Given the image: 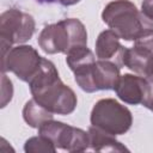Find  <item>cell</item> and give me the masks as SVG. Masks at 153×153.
I'll use <instances>...</instances> for the list:
<instances>
[{
    "mask_svg": "<svg viewBox=\"0 0 153 153\" xmlns=\"http://www.w3.org/2000/svg\"><path fill=\"white\" fill-rule=\"evenodd\" d=\"M121 66L148 78L153 71V32L135 41L131 48H124Z\"/></svg>",
    "mask_w": 153,
    "mask_h": 153,
    "instance_id": "9c48e42d",
    "label": "cell"
},
{
    "mask_svg": "<svg viewBox=\"0 0 153 153\" xmlns=\"http://www.w3.org/2000/svg\"><path fill=\"white\" fill-rule=\"evenodd\" d=\"M38 134L48 137L56 148L67 152H84L90 147L88 133L63 122L49 120L38 128Z\"/></svg>",
    "mask_w": 153,
    "mask_h": 153,
    "instance_id": "8992f818",
    "label": "cell"
},
{
    "mask_svg": "<svg viewBox=\"0 0 153 153\" xmlns=\"http://www.w3.org/2000/svg\"><path fill=\"white\" fill-rule=\"evenodd\" d=\"M24 151L26 153H41V152L54 153L56 151V147L48 137L38 134L37 136H33L26 140L24 145Z\"/></svg>",
    "mask_w": 153,
    "mask_h": 153,
    "instance_id": "9a60e30c",
    "label": "cell"
},
{
    "mask_svg": "<svg viewBox=\"0 0 153 153\" xmlns=\"http://www.w3.org/2000/svg\"><path fill=\"white\" fill-rule=\"evenodd\" d=\"M124 47L120 43V37L111 29L99 33L96 41V55L99 60H109L121 66Z\"/></svg>",
    "mask_w": 153,
    "mask_h": 153,
    "instance_id": "8fae6325",
    "label": "cell"
},
{
    "mask_svg": "<svg viewBox=\"0 0 153 153\" xmlns=\"http://www.w3.org/2000/svg\"><path fill=\"white\" fill-rule=\"evenodd\" d=\"M147 78L134 74H124L120 76L114 90L118 98L124 103L137 105L142 104L147 92Z\"/></svg>",
    "mask_w": 153,
    "mask_h": 153,
    "instance_id": "30bf717a",
    "label": "cell"
},
{
    "mask_svg": "<svg viewBox=\"0 0 153 153\" xmlns=\"http://www.w3.org/2000/svg\"><path fill=\"white\" fill-rule=\"evenodd\" d=\"M66 56V62L74 73V79L79 87L88 93L96 92L97 90L93 82L96 59L93 53L87 48V45H78L71 49Z\"/></svg>",
    "mask_w": 153,
    "mask_h": 153,
    "instance_id": "ba28073f",
    "label": "cell"
},
{
    "mask_svg": "<svg viewBox=\"0 0 153 153\" xmlns=\"http://www.w3.org/2000/svg\"><path fill=\"white\" fill-rule=\"evenodd\" d=\"M91 126L112 135L127 133L133 123L130 110L112 98L98 100L91 111Z\"/></svg>",
    "mask_w": 153,
    "mask_h": 153,
    "instance_id": "277c9868",
    "label": "cell"
},
{
    "mask_svg": "<svg viewBox=\"0 0 153 153\" xmlns=\"http://www.w3.org/2000/svg\"><path fill=\"white\" fill-rule=\"evenodd\" d=\"M43 57L31 45H17L1 56L2 73L12 72L20 80L30 82L38 73Z\"/></svg>",
    "mask_w": 153,
    "mask_h": 153,
    "instance_id": "52a82bcc",
    "label": "cell"
},
{
    "mask_svg": "<svg viewBox=\"0 0 153 153\" xmlns=\"http://www.w3.org/2000/svg\"><path fill=\"white\" fill-rule=\"evenodd\" d=\"M36 1L39 2V4H51V2H54L56 0H36Z\"/></svg>",
    "mask_w": 153,
    "mask_h": 153,
    "instance_id": "ffe728a7",
    "label": "cell"
},
{
    "mask_svg": "<svg viewBox=\"0 0 153 153\" xmlns=\"http://www.w3.org/2000/svg\"><path fill=\"white\" fill-rule=\"evenodd\" d=\"M57 1L63 6H71V5H74L76 2H79L80 0H57Z\"/></svg>",
    "mask_w": 153,
    "mask_h": 153,
    "instance_id": "d6986e66",
    "label": "cell"
},
{
    "mask_svg": "<svg viewBox=\"0 0 153 153\" xmlns=\"http://www.w3.org/2000/svg\"><path fill=\"white\" fill-rule=\"evenodd\" d=\"M1 108H5L7 103L12 99L13 96V87H12V81L7 78L5 73L1 75Z\"/></svg>",
    "mask_w": 153,
    "mask_h": 153,
    "instance_id": "2e32d148",
    "label": "cell"
},
{
    "mask_svg": "<svg viewBox=\"0 0 153 153\" xmlns=\"http://www.w3.org/2000/svg\"><path fill=\"white\" fill-rule=\"evenodd\" d=\"M37 42L47 54H67L74 47L87 44V31L79 19L68 18L44 26Z\"/></svg>",
    "mask_w": 153,
    "mask_h": 153,
    "instance_id": "3957f363",
    "label": "cell"
},
{
    "mask_svg": "<svg viewBox=\"0 0 153 153\" xmlns=\"http://www.w3.org/2000/svg\"><path fill=\"white\" fill-rule=\"evenodd\" d=\"M53 115L49 110L42 106L33 98L27 100L23 109V118L24 121L32 128H39L44 122L53 120Z\"/></svg>",
    "mask_w": 153,
    "mask_h": 153,
    "instance_id": "5bb4252c",
    "label": "cell"
},
{
    "mask_svg": "<svg viewBox=\"0 0 153 153\" xmlns=\"http://www.w3.org/2000/svg\"><path fill=\"white\" fill-rule=\"evenodd\" d=\"M90 147L97 152H124L128 148L115 139V135L100 130L93 126L88 129Z\"/></svg>",
    "mask_w": 153,
    "mask_h": 153,
    "instance_id": "4fadbf2b",
    "label": "cell"
},
{
    "mask_svg": "<svg viewBox=\"0 0 153 153\" xmlns=\"http://www.w3.org/2000/svg\"><path fill=\"white\" fill-rule=\"evenodd\" d=\"M148 78H152V79H153V71H152V73H151V75H149Z\"/></svg>",
    "mask_w": 153,
    "mask_h": 153,
    "instance_id": "44dd1931",
    "label": "cell"
},
{
    "mask_svg": "<svg viewBox=\"0 0 153 153\" xmlns=\"http://www.w3.org/2000/svg\"><path fill=\"white\" fill-rule=\"evenodd\" d=\"M35 19L26 12L10 8L0 16V44L4 56L13 44L25 43L35 32Z\"/></svg>",
    "mask_w": 153,
    "mask_h": 153,
    "instance_id": "5b68a950",
    "label": "cell"
},
{
    "mask_svg": "<svg viewBox=\"0 0 153 153\" xmlns=\"http://www.w3.org/2000/svg\"><path fill=\"white\" fill-rule=\"evenodd\" d=\"M29 86L32 98L51 114L69 115L76 108L74 91L62 82L55 65L48 59L43 57L41 68Z\"/></svg>",
    "mask_w": 153,
    "mask_h": 153,
    "instance_id": "6da1fadb",
    "label": "cell"
},
{
    "mask_svg": "<svg viewBox=\"0 0 153 153\" xmlns=\"http://www.w3.org/2000/svg\"><path fill=\"white\" fill-rule=\"evenodd\" d=\"M147 80H148V86H147V92L142 102V105L153 112V79L147 78Z\"/></svg>",
    "mask_w": 153,
    "mask_h": 153,
    "instance_id": "e0dca14e",
    "label": "cell"
},
{
    "mask_svg": "<svg viewBox=\"0 0 153 153\" xmlns=\"http://www.w3.org/2000/svg\"><path fill=\"white\" fill-rule=\"evenodd\" d=\"M141 11L147 18L153 20V0H143L141 4Z\"/></svg>",
    "mask_w": 153,
    "mask_h": 153,
    "instance_id": "ac0fdd59",
    "label": "cell"
},
{
    "mask_svg": "<svg viewBox=\"0 0 153 153\" xmlns=\"http://www.w3.org/2000/svg\"><path fill=\"white\" fill-rule=\"evenodd\" d=\"M103 22L124 41H136L153 32V20L129 0H114L102 12Z\"/></svg>",
    "mask_w": 153,
    "mask_h": 153,
    "instance_id": "7a4b0ae2",
    "label": "cell"
},
{
    "mask_svg": "<svg viewBox=\"0 0 153 153\" xmlns=\"http://www.w3.org/2000/svg\"><path fill=\"white\" fill-rule=\"evenodd\" d=\"M120 66L109 60H98L94 65L93 82L97 91L114 90L120 79Z\"/></svg>",
    "mask_w": 153,
    "mask_h": 153,
    "instance_id": "7c38bea8",
    "label": "cell"
}]
</instances>
